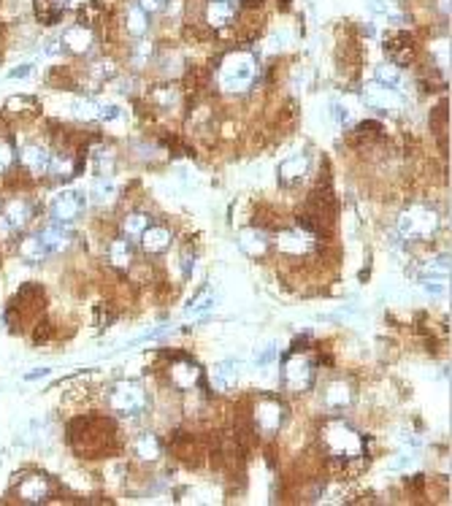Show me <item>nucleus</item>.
<instances>
[{"mask_svg": "<svg viewBox=\"0 0 452 506\" xmlns=\"http://www.w3.org/2000/svg\"><path fill=\"white\" fill-rule=\"evenodd\" d=\"M217 76L225 93H247L258 76V60L249 52H233L222 60Z\"/></svg>", "mask_w": 452, "mask_h": 506, "instance_id": "f257e3e1", "label": "nucleus"}, {"mask_svg": "<svg viewBox=\"0 0 452 506\" xmlns=\"http://www.w3.org/2000/svg\"><path fill=\"white\" fill-rule=\"evenodd\" d=\"M322 444L328 455L333 458H342V460H355L363 455V438L355 428H349L342 420H333L322 428Z\"/></svg>", "mask_w": 452, "mask_h": 506, "instance_id": "f03ea898", "label": "nucleus"}, {"mask_svg": "<svg viewBox=\"0 0 452 506\" xmlns=\"http://www.w3.org/2000/svg\"><path fill=\"white\" fill-rule=\"evenodd\" d=\"M438 231V214L428 206H409L398 217V233L406 241H428Z\"/></svg>", "mask_w": 452, "mask_h": 506, "instance_id": "7ed1b4c3", "label": "nucleus"}, {"mask_svg": "<svg viewBox=\"0 0 452 506\" xmlns=\"http://www.w3.org/2000/svg\"><path fill=\"white\" fill-rule=\"evenodd\" d=\"M109 406L120 417H136L147 409V390L138 382H120L111 390Z\"/></svg>", "mask_w": 452, "mask_h": 506, "instance_id": "20e7f679", "label": "nucleus"}, {"mask_svg": "<svg viewBox=\"0 0 452 506\" xmlns=\"http://www.w3.org/2000/svg\"><path fill=\"white\" fill-rule=\"evenodd\" d=\"M282 379L288 384V390L293 393H306L312 382H315V369H312V360L303 355V352H295L285 360V369H282Z\"/></svg>", "mask_w": 452, "mask_h": 506, "instance_id": "39448f33", "label": "nucleus"}, {"mask_svg": "<svg viewBox=\"0 0 452 506\" xmlns=\"http://www.w3.org/2000/svg\"><path fill=\"white\" fill-rule=\"evenodd\" d=\"M282 420H285V409L282 404L274 401V398H263L255 404L252 409V420L249 423L255 425V431L263 433V436H274L276 431L282 428Z\"/></svg>", "mask_w": 452, "mask_h": 506, "instance_id": "423d86ee", "label": "nucleus"}, {"mask_svg": "<svg viewBox=\"0 0 452 506\" xmlns=\"http://www.w3.org/2000/svg\"><path fill=\"white\" fill-rule=\"evenodd\" d=\"M84 206H87L84 192L65 190L52 201V206H49V217H52V222H57V225H70L73 219H79V214L84 211Z\"/></svg>", "mask_w": 452, "mask_h": 506, "instance_id": "0eeeda50", "label": "nucleus"}, {"mask_svg": "<svg viewBox=\"0 0 452 506\" xmlns=\"http://www.w3.org/2000/svg\"><path fill=\"white\" fill-rule=\"evenodd\" d=\"M276 249L285 255H293V258H303L315 249V236L303 228H290L276 236Z\"/></svg>", "mask_w": 452, "mask_h": 506, "instance_id": "6e6552de", "label": "nucleus"}, {"mask_svg": "<svg viewBox=\"0 0 452 506\" xmlns=\"http://www.w3.org/2000/svg\"><path fill=\"white\" fill-rule=\"evenodd\" d=\"M168 379L177 390H192L195 384H201L204 379V371L201 366H195L192 360H177L171 369H168Z\"/></svg>", "mask_w": 452, "mask_h": 506, "instance_id": "1a4fd4ad", "label": "nucleus"}, {"mask_svg": "<svg viewBox=\"0 0 452 506\" xmlns=\"http://www.w3.org/2000/svg\"><path fill=\"white\" fill-rule=\"evenodd\" d=\"M30 219H33V206L28 201H22V198H16V201H11V204L6 206V211L0 217V225L6 231H22Z\"/></svg>", "mask_w": 452, "mask_h": 506, "instance_id": "9d476101", "label": "nucleus"}, {"mask_svg": "<svg viewBox=\"0 0 452 506\" xmlns=\"http://www.w3.org/2000/svg\"><path fill=\"white\" fill-rule=\"evenodd\" d=\"M22 165L30 171V176H43L52 165V154L41 144H30L22 149Z\"/></svg>", "mask_w": 452, "mask_h": 506, "instance_id": "9b49d317", "label": "nucleus"}, {"mask_svg": "<svg viewBox=\"0 0 452 506\" xmlns=\"http://www.w3.org/2000/svg\"><path fill=\"white\" fill-rule=\"evenodd\" d=\"M16 495L22 501H28V504H41L49 495V482L41 474H30V477H25L16 485Z\"/></svg>", "mask_w": 452, "mask_h": 506, "instance_id": "f8f14e48", "label": "nucleus"}, {"mask_svg": "<svg viewBox=\"0 0 452 506\" xmlns=\"http://www.w3.org/2000/svg\"><path fill=\"white\" fill-rule=\"evenodd\" d=\"M138 238H141V249L149 252V255H163L165 249L171 246V231L163 228V225H149Z\"/></svg>", "mask_w": 452, "mask_h": 506, "instance_id": "ddd939ff", "label": "nucleus"}, {"mask_svg": "<svg viewBox=\"0 0 452 506\" xmlns=\"http://www.w3.org/2000/svg\"><path fill=\"white\" fill-rule=\"evenodd\" d=\"M236 14V3L233 0H209V6H206V25L209 28H225V25H231V19Z\"/></svg>", "mask_w": 452, "mask_h": 506, "instance_id": "4468645a", "label": "nucleus"}, {"mask_svg": "<svg viewBox=\"0 0 452 506\" xmlns=\"http://www.w3.org/2000/svg\"><path fill=\"white\" fill-rule=\"evenodd\" d=\"M38 238L43 241V246H46V252L49 255H55V252H63V249H68L70 244V231L65 228V225H57V222H52L49 228L43 233H38Z\"/></svg>", "mask_w": 452, "mask_h": 506, "instance_id": "2eb2a0df", "label": "nucleus"}, {"mask_svg": "<svg viewBox=\"0 0 452 506\" xmlns=\"http://www.w3.org/2000/svg\"><path fill=\"white\" fill-rule=\"evenodd\" d=\"M238 246L244 249V255H249V258H263L268 252L271 241H268V236L263 231L252 228V231H244L238 236Z\"/></svg>", "mask_w": 452, "mask_h": 506, "instance_id": "dca6fc26", "label": "nucleus"}, {"mask_svg": "<svg viewBox=\"0 0 452 506\" xmlns=\"http://www.w3.org/2000/svg\"><path fill=\"white\" fill-rule=\"evenodd\" d=\"M309 174V157L306 154H295L279 165V179L282 184H298L303 176Z\"/></svg>", "mask_w": 452, "mask_h": 506, "instance_id": "f3484780", "label": "nucleus"}, {"mask_svg": "<svg viewBox=\"0 0 452 506\" xmlns=\"http://www.w3.org/2000/svg\"><path fill=\"white\" fill-rule=\"evenodd\" d=\"M93 30L84 28V25H76V28H70L65 36H63V43L68 46L73 55H84V52H90L93 49Z\"/></svg>", "mask_w": 452, "mask_h": 506, "instance_id": "a211bd4d", "label": "nucleus"}, {"mask_svg": "<svg viewBox=\"0 0 452 506\" xmlns=\"http://www.w3.org/2000/svg\"><path fill=\"white\" fill-rule=\"evenodd\" d=\"M387 55L393 57L398 65H409L414 60V43H411L409 36L398 33L396 38H387Z\"/></svg>", "mask_w": 452, "mask_h": 506, "instance_id": "6ab92c4d", "label": "nucleus"}, {"mask_svg": "<svg viewBox=\"0 0 452 506\" xmlns=\"http://www.w3.org/2000/svg\"><path fill=\"white\" fill-rule=\"evenodd\" d=\"M211 379L219 390H231L238 379V360H222L217 369L211 371Z\"/></svg>", "mask_w": 452, "mask_h": 506, "instance_id": "aec40b11", "label": "nucleus"}, {"mask_svg": "<svg viewBox=\"0 0 452 506\" xmlns=\"http://www.w3.org/2000/svg\"><path fill=\"white\" fill-rule=\"evenodd\" d=\"M325 404L330 409H347L352 404V390L347 382H330L325 390Z\"/></svg>", "mask_w": 452, "mask_h": 506, "instance_id": "412c9836", "label": "nucleus"}, {"mask_svg": "<svg viewBox=\"0 0 452 506\" xmlns=\"http://www.w3.org/2000/svg\"><path fill=\"white\" fill-rule=\"evenodd\" d=\"M152 225V217L147 214V211H133V214H127L122 222V231L125 236H133V238H138L141 233L147 231Z\"/></svg>", "mask_w": 452, "mask_h": 506, "instance_id": "4be33fe9", "label": "nucleus"}, {"mask_svg": "<svg viewBox=\"0 0 452 506\" xmlns=\"http://www.w3.org/2000/svg\"><path fill=\"white\" fill-rule=\"evenodd\" d=\"M374 79H377L379 87L393 90V87H398V82H401V70L396 68V63H379L377 70H374Z\"/></svg>", "mask_w": 452, "mask_h": 506, "instance_id": "5701e85b", "label": "nucleus"}, {"mask_svg": "<svg viewBox=\"0 0 452 506\" xmlns=\"http://www.w3.org/2000/svg\"><path fill=\"white\" fill-rule=\"evenodd\" d=\"M19 255L25 258V260H43L49 252H46V246L38 236H28V238H22V244H19Z\"/></svg>", "mask_w": 452, "mask_h": 506, "instance_id": "b1692460", "label": "nucleus"}, {"mask_svg": "<svg viewBox=\"0 0 452 506\" xmlns=\"http://www.w3.org/2000/svg\"><path fill=\"white\" fill-rule=\"evenodd\" d=\"M109 260L114 263L117 268H127V265H130V260H133V249H130V244H127L125 238H117V241L111 244Z\"/></svg>", "mask_w": 452, "mask_h": 506, "instance_id": "393cba45", "label": "nucleus"}, {"mask_svg": "<svg viewBox=\"0 0 452 506\" xmlns=\"http://www.w3.org/2000/svg\"><path fill=\"white\" fill-rule=\"evenodd\" d=\"M147 28H149V22H147V11H144L138 3L136 6H130V9H127V30H130L133 36H144Z\"/></svg>", "mask_w": 452, "mask_h": 506, "instance_id": "a878e982", "label": "nucleus"}, {"mask_svg": "<svg viewBox=\"0 0 452 506\" xmlns=\"http://www.w3.org/2000/svg\"><path fill=\"white\" fill-rule=\"evenodd\" d=\"M136 452L141 460H157V458H160V441L152 436V433H144V436L138 438Z\"/></svg>", "mask_w": 452, "mask_h": 506, "instance_id": "bb28decb", "label": "nucleus"}, {"mask_svg": "<svg viewBox=\"0 0 452 506\" xmlns=\"http://www.w3.org/2000/svg\"><path fill=\"white\" fill-rule=\"evenodd\" d=\"M450 274V255H438L425 265V276H447Z\"/></svg>", "mask_w": 452, "mask_h": 506, "instance_id": "cd10ccee", "label": "nucleus"}, {"mask_svg": "<svg viewBox=\"0 0 452 506\" xmlns=\"http://www.w3.org/2000/svg\"><path fill=\"white\" fill-rule=\"evenodd\" d=\"M49 168H55V176L57 179H70L76 176V165L70 163L68 157H57L55 163L49 165Z\"/></svg>", "mask_w": 452, "mask_h": 506, "instance_id": "c85d7f7f", "label": "nucleus"}, {"mask_svg": "<svg viewBox=\"0 0 452 506\" xmlns=\"http://www.w3.org/2000/svg\"><path fill=\"white\" fill-rule=\"evenodd\" d=\"M11 165H14V147H11L9 141L0 138V176H3Z\"/></svg>", "mask_w": 452, "mask_h": 506, "instance_id": "c756f323", "label": "nucleus"}, {"mask_svg": "<svg viewBox=\"0 0 452 506\" xmlns=\"http://www.w3.org/2000/svg\"><path fill=\"white\" fill-rule=\"evenodd\" d=\"M117 73V65L111 63V60H103V63H95L93 65V79H100V82H106Z\"/></svg>", "mask_w": 452, "mask_h": 506, "instance_id": "7c9ffc66", "label": "nucleus"}, {"mask_svg": "<svg viewBox=\"0 0 452 506\" xmlns=\"http://www.w3.org/2000/svg\"><path fill=\"white\" fill-rule=\"evenodd\" d=\"M211 306H214V295H211V292H204V295L195 298L192 306H187V315H201V312L211 309Z\"/></svg>", "mask_w": 452, "mask_h": 506, "instance_id": "2f4dec72", "label": "nucleus"}, {"mask_svg": "<svg viewBox=\"0 0 452 506\" xmlns=\"http://www.w3.org/2000/svg\"><path fill=\"white\" fill-rule=\"evenodd\" d=\"M122 111H120V106H114V103H103V106H98L95 109V120H100V122H111V120H117Z\"/></svg>", "mask_w": 452, "mask_h": 506, "instance_id": "473e14b6", "label": "nucleus"}, {"mask_svg": "<svg viewBox=\"0 0 452 506\" xmlns=\"http://www.w3.org/2000/svg\"><path fill=\"white\" fill-rule=\"evenodd\" d=\"M111 198H114V184H111V181H100L95 187V201L98 204H106Z\"/></svg>", "mask_w": 452, "mask_h": 506, "instance_id": "72a5a7b5", "label": "nucleus"}, {"mask_svg": "<svg viewBox=\"0 0 452 506\" xmlns=\"http://www.w3.org/2000/svg\"><path fill=\"white\" fill-rule=\"evenodd\" d=\"M95 109H98V103L79 100V103H76V117H82V120H95Z\"/></svg>", "mask_w": 452, "mask_h": 506, "instance_id": "f704fd0d", "label": "nucleus"}, {"mask_svg": "<svg viewBox=\"0 0 452 506\" xmlns=\"http://www.w3.org/2000/svg\"><path fill=\"white\" fill-rule=\"evenodd\" d=\"M165 3H168V0H138V6H141L147 14H149V11H160Z\"/></svg>", "mask_w": 452, "mask_h": 506, "instance_id": "c9c22d12", "label": "nucleus"}, {"mask_svg": "<svg viewBox=\"0 0 452 506\" xmlns=\"http://www.w3.org/2000/svg\"><path fill=\"white\" fill-rule=\"evenodd\" d=\"M190 274H192V252H182V276H187L190 279Z\"/></svg>", "mask_w": 452, "mask_h": 506, "instance_id": "e433bc0d", "label": "nucleus"}, {"mask_svg": "<svg viewBox=\"0 0 452 506\" xmlns=\"http://www.w3.org/2000/svg\"><path fill=\"white\" fill-rule=\"evenodd\" d=\"M333 114H336V120H339L342 125H349V114H347L344 106H333Z\"/></svg>", "mask_w": 452, "mask_h": 506, "instance_id": "4c0bfd02", "label": "nucleus"}, {"mask_svg": "<svg viewBox=\"0 0 452 506\" xmlns=\"http://www.w3.org/2000/svg\"><path fill=\"white\" fill-rule=\"evenodd\" d=\"M30 68H33V65H22V68H14V70H11V73H9V76H11V79H19V76H28Z\"/></svg>", "mask_w": 452, "mask_h": 506, "instance_id": "58836bf2", "label": "nucleus"}, {"mask_svg": "<svg viewBox=\"0 0 452 506\" xmlns=\"http://www.w3.org/2000/svg\"><path fill=\"white\" fill-rule=\"evenodd\" d=\"M46 374H49V369L30 371V374H28V376H25V379H28V382H33V379H41V376H46Z\"/></svg>", "mask_w": 452, "mask_h": 506, "instance_id": "ea45409f", "label": "nucleus"}, {"mask_svg": "<svg viewBox=\"0 0 452 506\" xmlns=\"http://www.w3.org/2000/svg\"><path fill=\"white\" fill-rule=\"evenodd\" d=\"M55 3H63V0H55Z\"/></svg>", "mask_w": 452, "mask_h": 506, "instance_id": "a19ab883", "label": "nucleus"}]
</instances>
